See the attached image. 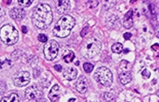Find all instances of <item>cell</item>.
Here are the masks:
<instances>
[{"mask_svg": "<svg viewBox=\"0 0 159 102\" xmlns=\"http://www.w3.org/2000/svg\"><path fill=\"white\" fill-rule=\"evenodd\" d=\"M52 20V11L49 5L40 3L34 8L32 21L36 28L40 29H45L51 25Z\"/></svg>", "mask_w": 159, "mask_h": 102, "instance_id": "1", "label": "cell"}, {"mask_svg": "<svg viewBox=\"0 0 159 102\" xmlns=\"http://www.w3.org/2000/svg\"><path fill=\"white\" fill-rule=\"evenodd\" d=\"M76 20L70 15L63 16L58 20L53 30L54 35L59 38L67 37L75 26Z\"/></svg>", "mask_w": 159, "mask_h": 102, "instance_id": "2", "label": "cell"}, {"mask_svg": "<svg viewBox=\"0 0 159 102\" xmlns=\"http://www.w3.org/2000/svg\"><path fill=\"white\" fill-rule=\"evenodd\" d=\"M102 44L93 37H89L84 41L80 49L82 55L85 58H92L100 52Z\"/></svg>", "mask_w": 159, "mask_h": 102, "instance_id": "3", "label": "cell"}, {"mask_svg": "<svg viewBox=\"0 0 159 102\" xmlns=\"http://www.w3.org/2000/svg\"><path fill=\"white\" fill-rule=\"evenodd\" d=\"M0 39L6 45H13L19 39L18 31L12 25H4L0 29Z\"/></svg>", "mask_w": 159, "mask_h": 102, "instance_id": "4", "label": "cell"}, {"mask_svg": "<svg viewBox=\"0 0 159 102\" xmlns=\"http://www.w3.org/2000/svg\"><path fill=\"white\" fill-rule=\"evenodd\" d=\"M95 80L106 87H110L112 83L113 77L111 70L105 66L98 68L93 75Z\"/></svg>", "mask_w": 159, "mask_h": 102, "instance_id": "5", "label": "cell"}, {"mask_svg": "<svg viewBox=\"0 0 159 102\" xmlns=\"http://www.w3.org/2000/svg\"><path fill=\"white\" fill-rule=\"evenodd\" d=\"M59 45L55 40L47 42L44 46L43 53L45 58L48 60H53L57 57L59 51Z\"/></svg>", "mask_w": 159, "mask_h": 102, "instance_id": "6", "label": "cell"}, {"mask_svg": "<svg viewBox=\"0 0 159 102\" xmlns=\"http://www.w3.org/2000/svg\"><path fill=\"white\" fill-rule=\"evenodd\" d=\"M12 79L15 86L19 87H24L26 86L30 82V74L27 71H20L13 75Z\"/></svg>", "mask_w": 159, "mask_h": 102, "instance_id": "7", "label": "cell"}, {"mask_svg": "<svg viewBox=\"0 0 159 102\" xmlns=\"http://www.w3.org/2000/svg\"><path fill=\"white\" fill-rule=\"evenodd\" d=\"M43 91L38 86L33 85L26 90L25 96L26 99L29 100H35L42 98Z\"/></svg>", "mask_w": 159, "mask_h": 102, "instance_id": "8", "label": "cell"}, {"mask_svg": "<svg viewBox=\"0 0 159 102\" xmlns=\"http://www.w3.org/2000/svg\"><path fill=\"white\" fill-rule=\"evenodd\" d=\"M88 81L85 76H80L76 83V90L81 94H84L88 89Z\"/></svg>", "mask_w": 159, "mask_h": 102, "instance_id": "9", "label": "cell"}, {"mask_svg": "<svg viewBox=\"0 0 159 102\" xmlns=\"http://www.w3.org/2000/svg\"><path fill=\"white\" fill-rule=\"evenodd\" d=\"M70 2L69 1H58L56 4V10L60 14L67 13L70 9Z\"/></svg>", "mask_w": 159, "mask_h": 102, "instance_id": "10", "label": "cell"}, {"mask_svg": "<svg viewBox=\"0 0 159 102\" xmlns=\"http://www.w3.org/2000/svg\"><path fill=\"white\" fill-rule=\"evenodd\" d=\"M10 16L15 20H21L25 16L26 12L23 8L15 7L11 10Z\"/></svg>", "mask_w": 159, "mask_h": 102, "instance_id": "11", "label": "cell"}, {"mask_svg": "<svg viewBox=\"0 0 159 102\" xmlns=\"http://www.w3.org/2000/svg\"><path fill=\"white\" fill-rule=\"evenodd\" d=\"M64 77L69 81L73 80L77 78L78 70L74 67H67L64 70Z\"/></svg>", "mask_w": 159, "mask_h": 102, "instance_id": "12", "label": "cell"}, {"mask_svg": "<svg viewBox=\"0 0 159 102\" xmlns=\"http://www.w3.org/2000/svg\"><path fill=\"white\" fill-rule=\"evenodd\" d=\"M133 15V11L132 9L128 11L125 15L123 25L125 28L130 29L133 27L134 24Z\"/></svg>", "mask_w": 159, "mask_h": 102, "instance_id": "13", "label": "cell"}, {"mask_svg": "<svg viewBox=\"0 0 159 102\" xmlns=\"http://www.w3.org/2000/svg\"><path fill=\"white\" fill-rule=\"evenodd\" d=\"M59 94V87L58 85L56 84L52 87L49 92L48 97L52 102H55L58 99Z\"/></svg>", "mask_w": 159, "mask_h": 102, "instance_id": "14", "label": "cell"}, {"mask_svg": "<svg viewBox=\"0 0 159 102\" xmlns=\"http://www.w3.org/2000/svg\"><path fill=\"white\" fill-rule=\"evenodd\" d=\"M119 79L121 83L125 85L132 80V75L129 71H123L119 75Z\"/></svg>", "mask_w": 159, "mask_h": 102, "instance_id": "15", "label": "cell"}, {"mask_svg": "<svg viewBox=\"0 0 159 102\" xmlns=\"http://www.w3.org/2000/svg\"><path fill=\"white\" fill-rule=\"evenodd\" d=\"M19 96L16 94L12 93L9 96L3 97L1 102H19Z\"/></svg>", "mask_w": 159, "mask_h": 102, "instance_id": "16", "label": "cell"}, {"mask_svg": "<svg viewBox=\"0 0 159 102\" xmlns=\"http://www.w3.org/2000/svg\"><path fill=\"white\" fill-rule=\"evenodd\" d=\"M75 57L74 53L72 51L68 50L65 52L63 58L65 60V62L69 63L73 61Z\"/></svg>", "mask_w": 159, "mask_h": 102, "instance_id": "17", "label": "cell"}, {"mask_svg": "<svg viewBox=\"0 0 159 102\" xmlns=\"http://www.w3.org/2000/svg\"><path fill=\"white\" fill-rule=\"evenodd\" d=\"M123 48V46L122 44L119 42L114 43V44L112 45L111 47V51L113 53L118 54L122 52Z\"/></svg>", "mask_w": 159, "mask_h": 102, "instance_id": "18", "label": "cell"}, {"mask_svg": "<svg viewBox=\"0 0 159 102\" xmlns=\"http://www.w3.org/2000/svg\"><path fill=\"white\" fill-rule=\"evenodd\" d=\"M84 69L86 73H90L94 68V66L93 64L89 63H85L83 65Z\"/></svg>", "mask_w": 159, "mask_h": 102, "instance_id": "19", "label": "cell"}, {"mask_svg": "<svg viewBox=\"0 0 159 102\" xmlns=\"http://www.w3.org/2000/svg\"><path fill=\"white\" fill-rule=\"evenodd\" d=\"M19 5L23 7H29L32 4L33 1H29V0H24V1H18Z\"/></svg>", "mask_w": 159, "mask_h": 102, "instance_id": "20", "label": "cell"}, {"mask_svg": "<svg viewBox=\"0 0 159 102\" xmlns=\"http://www.w3.org/2000/svg\"><path fill=\"white\" fill-rule=\"evenodd\" d=\"M6 90V85L2 81L0 80V95H2Z\"/></svg>", "mask_w": 159, "mask_h": 102, "instance_id": "21", "label": "cell"}, {"mask_svg": "<svg viewBox=\"0 0 159 102\" xmlns=\"http://www.w3.org/2000/svg\"><path fill=\"white\" fill-rule=\"evenodd\" d=\"M38 40L42 42H46L48 40L47 36L43 33H40L38 35Z\"/></svg>", "mask_w": 159, "mask_h": 102, "instance_id": "22", "label": "cell"}, {"mask_svg": "<svg viewBox=\"0 0 159 102\" xmlns=\"http://www.w3.org/2000/svg\"><path fill=\"white\" fill-rule=\"evenodd\" d=\"M87 3L90 8H94L97 6L98 4V2L97 1H89Z\"/></svg>", "mask_w": 159, "mask_h": 102, "instance_id": "23", "label": "cell"}, {"mask_svg": "<svg viewBox=\"0 0 159 102\" xmlns=\"http://www.w3.org/2000/svg\"><path fill=\"white\" fill-rule=\"evenodd\" d=\"M141 74H142V76L144 77L145 79H147L149 78L150 76L151 75V73L148 70L145 69L142 71Z\"/></svg>", "mask_w": 159, "mask_h": 102, "instance_id": "24", "label": "cell"}, {"mask_svg": "<svg viewBox=\"0 0 159 102\" xmlns=\"http://www.w3.org/2000/svg\"><path fill=\"white\" fill-rule=\"evenodd\" d=\"M89 27H85L82 30L80 33L81 36L82 37H84L88 32H89Z\"/></svg>", "mask_w": 159, "mask_h": 102, "instance_id": "25", "label": "cell"}, {"mask_svg": "<svg viewBox=\"0 0 159 102\" xmlns=\"http://www.w3.org/2000/svg\"><path fill=\"white\" fill-rule=\"evenodd\" d=\"M132 34L130 32H126L124 34V38L126 40H129L132 37Z\"/></svg>", "mask_w": 159, "mask_h": 102, "instance_id": "26", "label": "cell"}, {"mask_svg": "<svg viewBox=\"0 0 159 102\" xmlns=\"http://www.w3.org/2000/svg\"><path fill=\"white\" fill-rule=\"evenodd\" d=\"M55 69L57 70V71H58V72H61L62 71V67L61 65H56L55 66H54Z\"/></svg>", "mask_w": 159, "mask_h": 102, "instance_id": "27", "label": "cell"}, {"mask_svg": "<svg viewBox=\"0 0 159 102\" xmlns=\"http://www.w3.org/2000/svg\"><path fill=\"white\" fill-rule=\"evenodd\" d=\"M22 31L23 33H26L28 32V29L26 26H23L22 27Z\"/></svg>", "mask_w": 159, "mask_h": 102, "instance_id": "28", "label": "cell"}, {"mask_svg": "<svg viewBox=\"0 0 159 102\" xmlns=\"http://www.w3.org/2000/svg\"><path fill=\"white\" fill-rule=\"evenodd\" d=\"M36 102H48L47 99H44V98H41L40 99H38L36 100Z\"/></svg>", "mask_w": 159, "mask_h": 102, "instance_id": "29", "label": "cell"}, {"mask_svg": "<svg viewBox=\"0 0 159 102\" xmlns=\"http://www.w3.org/2000/svg\"><path fill=\"white\" fill-rule=\"evenodd\" d=\"M75 99H73V98H71V99H70L69 100V102H74V101H75Z\"/></svg>", "mask_w": 159, "mask_h": 102, "instance_id": "30", "label": "cell"}]
</instances>
